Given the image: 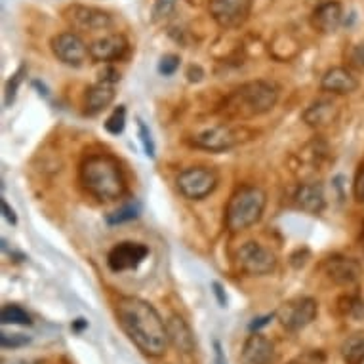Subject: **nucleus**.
<instances>
[{
  "label": "nucleus",
  "mask_w": 364,
  "mask_h": 364,
  "mask_svg": "<svg viewBox=\"0 0 364 364\" xmlns=\"http://www.w3.org/2000/svg\"><path fill=\"white\" fill-rule=\"evenodd\" d=\"M116 321L132 344L147 357H162L170 339L166 321L147 299L137 296H122L115 305Z\"/></svg>",
  "instance_id": "f257e3e1"
},
{
  "label": "nucleus",
  "mask_w": 364,
  "mask_h": 364,
  "mask_svg": "<svg viewBox=\"0 0 364 364\" xmlns=\"http://www.w3.org/2000/svg\"><path fill=\"white\" fill-rule=\"evenodd\" d=\"M81 183L90 195L102 201L113 203L126 195V177L115 156L107 153L90 155L81 166Z\"/></svg>",
  "instance_id": "f03ea898"
},
{
  "label": "nucleus",
  "mask_w": 364,
  "mask_h": 364,
  "mask_svg": "<svg viewBox=\"0 0 364 364\" xmlns=\"http://www.w3.org/2000/svg\"><path fill=\"white\" fill-rule=\"evenodd\" d=\"M278 102V90L275 84L267 81H252L236 88L235 92L225 100L223 109L225 115L233 119H254L265 115Z\"/></svg>",
  "instance_id": "7ed1b4c3"
},
{
  "label": "nucleus",
  "mask_w": 364,
  "mask_h": 364,
  "mask_svg": "<svg viewBox=\"0 0 364 364\" xmlns=\"http://www.w3.org/2000/svg\"><path fill=\"white\" fill-rule=\"evenodd\" d=\"M267 206V195L257 185H243L231 195L225 208V223L233 233L244 231L262 220Z\"/></svg>",
  "instance_id": "20e7f679"
},
{
  "label": "nucleus",
  "mask_w": 364,
  "mask_h": 364,
  "mask_svg": "<svg viewBox=\"0 0 364 364\" xmlns=\"http://www.w3.org/2000/svg\"><path fill=\"white\" fill-rule=\"evenodd\" d=\"M216 170L206 168V166H191L177 174L175 185L183 198L187 201H203L208 195H212L217 187Z\"/></svg>",
  "instance_id": "39448f33"
},
{
  "label": "nucleus",
  "mask_w": 364,
  "mask_h": 364,
  "mask_svg": "<svg viewBox=\"0 0 364 364\" xmlns=\"http://www.w3.org/2000/svg\"><path fill=\"white\" fill-rule=\"evenodd\" d=\"M318 315V304L315 297L299 296L284 302L277 309V318L288 332H299L307 328Z\"/></svg>",
  "instance_id": "423d86ee"
},
{
  "label": "nucleus",
  "mask_w": 364,
  "mask_h": 364,
  "mask_svg": "<svg viewBox=\"0 0 364 364\" xmlns=\"http://www.w3.org/2000/svg\"><path fill=\"white\" fill-rule=\"evenodd\" d=\"M236 262H238V267L250 277H263V275H269L277 269L275 252H271V248H265L254 241L241 246L238 254H236Z\"/></svg>",
  "instance_id": "0eeeda50"
},
{
  "label": "nucleus",
  "mask_w": 364,
  "mask_h": 364,
  "mask_svg": "<svg viewBox=\"0 0 364 364\" xmlns=\"http://www.w3.org/2000/svg\"><path fill=\"white\" fill-rule=\"evenodd\" d=\"M63 18L69 25L76 31H103L113 25V18L109 12L95 6H84V4H71L63 10Z\"/></svg>",
  "instance_id": "6e6552de"
},
{
  "label": "nucleus",
  "mask_w": 364,
  "mask_h": 364,
  "mask_svg": "<svg viewBox=\"0 0 364 364\" xmlns=\"http://www.w3.org/2000/svg\"><path fill=\"white\" fill-rule=\"evenodd\" d=\"M254 0H208L212 20L222 29H236L248 20Z\"/></svg>",
  "instance_id": "1a4fd4ad"
},
{
  "label": "nucleus",
  "mask_w": 364,
  "mask_h": 364,
  "mask_svg": "<svg viewBox=\"0 0 364 364\" xmlns=\"http://www.w3.org/2000/svg\"><path fill=\"white\" fill-rule=\"evenodd\" d=\"M238 143H241V134L225 124H216V126L204 128L191 137V145L210 151V153L229 151V149L236 147Z\"/></svg>",
  "instance_id": "9d476101"
},
{
  "label": "nucleus",
  "mask_w": 364,
  "mask_h": 364,
  "mask_svg": "<svg viewBox=\"0 0 364 364\" xmlns=\"http://www.w3.org/2000/svg\"><path fill=\"white\" fill-rule=\"evenodd\" d=\"M50 46H52L55 58L69 67H82L90 58V50L84 44V41L73 31L55 34L50 42Z\"/></svg>",
  "instance_id": "9b49d317"
},
{
  "label": "nucleus",
  "mask_w": 364,
  "mask_h": 364,
  "mask_svg": "<svg viewBox=\"0 0 364 364\" xmlns=\"http://www.w3.org/2000/svg\"><path fill=\"white\" fill-rule=\"evenodd\" d=\"M147 256L149 248L145 244L124 241L111 248L107 254V265L113 273H124V271L137 269Z\"/></svg>",
  "instance_id": "f8f14e48"
},
{
  "label": "nucleus",
  "mask_w": 364,
  "mask_h": 364,
  "mask_svg": "<svg viewBox=\"0 0 364 364\" xmlns=\"http://www.w3.org/2000/svg\"><path fill=\"white\" fill-rule=\"evenodd\" d=\"M241 360L243 364H277L278 355L269 337H265L259 332H252L244 339Z\"/></svg>",
  "instance_id": "ddd939ff"
},
{
  "label": "nucleus",
  "mask_w": 364,
  "mask_h": 364,
  "mask_svg": "<svg viewBox=\"0 0 364 364\" xmlns=\"http://www.w3.org/2000/svg\"><path fill=\"white\" fill-rule=\"evenodd\" d=\"M324 273L337 286H351L358 283L363 275V265L347 256H330L324 262Z\"/></svg>",
  "instance_id": "4468645a"
},
{
  "label": "nucleus",
  "mask_w": 364,
  "mask_h": 364,
  "mask_svg": "<svg viewBox=\"0 0 364 364\" xmlns=\"http://www.w3.org/2000/svg\"><path fill=\"white\" fill-rule=\"evenodd\" d=\"M90 60L95 63H111V61L122 60L128 52V41L119 33L105 34L102 39L94 41L90 46Z\"/></svg>",
  "instance_id": "2eb2a0df"
},
{
  "label": "nucleus",
  "mask_w": 364,
  "mask_h": 364,
  "mask_svg": "<svg viewBox=\"0 0 364 364\" xmlns=\"http://www.w3.org/2000/svg\"><path fill=\"white\" fill-rule=\"evenodd\" d=\"M342 21H344V8L337 0H326L318 4L311 15V25L323 34L336 33Z\"/></svg>",
  "instance_id": "dca6fc26"
},
{
  "label": "nucleus",
  "mask_w": 364,
  "mask_h": 364,
  "mask_svg": "<svg viewBox=\"0 0 364 364\" xmlns=\"http://www.w3.org/2000/svg\"><path fill=\"white\" fill-rule=\"evenodd\" d=\"M294 203L302 212L318 216L326 208V195H324V185L321 182L302 183L294 195Z\"/></svg>",
  "instance_id": "f3484780"
},
{
  "label": "nucleus",
  "mask_w": 364,
  "mask_h": 364,
  "mask_svg": "<svg viewBox=\"0 0 364 364\" xmlns=\"http://www.w3.org/2000/svg\"><path fill=\"white\" fill-rule=\"evenodd\" d=\"M166 330H168L170 344L174 345L180 353H183V355H193V353H195V334H193L191 326L182 315L172 313V315L166 318Z\"/></svg>",
  "instance_id": "a211bd4d"
},
{
  "label": "nucleus",
  "mask_w": 364,
  "mask_h": 364,
  "mask_svg": "<svg viewBox=\"0 0 364 364\" xmlns=\"http://www.w3.org/2000/svg\"><path fill=\"white\" fill-rule=\"evenodd\" d=\"M115 84L100 79L95 84L88 88L86 94H84V111H86V115L94 116L105 111L111 103L115 102Z\"/></svg>",
  "instance_id": "6ab92c4d"
},
{
  "label": "nucleus",
  "mask_w": 364,
  "mask_h": 364,
  "mask_svg": "<svg viewBox=\"0 0 364 364\" xmlns=\"http://www.w3.org/2000/svg\"><path fill=\"white\" fill-rule=\"evenodd\" d=\"M321 88H323L324 92H328V94L347 95L357 90L358 81L349 69L332 67L324 73L323 81H321Z\"/></svg>",
  "instance_id": "aec40b11"
},
{
  "label": "nucleus",
  "mask_w": 364,
  "mask_h": 364,
  "mask_svg": "<svg viewBox=\"0 0 364 364\" xmlns=\"http://www.w3.org/2000/svg\"><path fill=\"white\" fill-rule=\"evenodd\" d=\"M302 119L311 128L330 126L332 122L337 119V105L332 100H317L305 109Z\"/></svg>",
  "instance_id": "412c9836"
},
{
  "label": "nucleus",
  "mask_w": 364,
  "mask_h": 364,
  "mask_svg": "<svg viewBox=\"0 0 364 364\" xmlns=\"http://www.w3.org/2000/svg\"><path fill=\"white\" fill-rule=\"evenodd\" d=\"M339 351L345 364H364V332L351 334Z\"/></svg>",
  "instance_id": "4be33fe9"
},
{
  "label": "nucleus",
  "mask_w": 364,
  "mask_h": 364,
  "mask_svg": "<svg viewBox=\"0 0 364 364\" xmlns=\"http://www.w3.org/2000/svg\"><path fill=\"white\" fill-rule=\"evenodd\" d=\"M0 321L2 324H18V326H31V315L27 311L15 304H8L0 309Z\"/></svg>",
  "instance_id": "5701e85b"
},
{
  "label": "nucleus",
  "mask_w": 364,
  "mask_h": 364,
  "mask_svg": "<svg viewBox=\"0 0 364 364\" xmlns=\"http://www.w3.org/2000/svg\"><path fill=\"white\" fill-rule=\"evenodd\" d=\"M25 74H27V67H25V65H20V69L10 76V81H8L6 84V90H4V107H10V105L14 103L15 95H18V90H20L21 82L25 79Z\"/></svg>",
  "instance_id": "b1692460"
},
{
  "label": "nucleus",
  "mask_w": 364,
  "mask_h": 364,
  "mask_svg": "<svg viewBox=\"0 0 364 364\" xmlns=\"http://www.w3.org/2000/svg\"><path fill=\"white\" fill-rule=\"evenodd\" d=\"M124 128H126V105H119L105 121V130L111 135H121Z\"/></svg>",
  "instance_id": "393cba45"
},
{
  "label": "nucleus",
  "mask_w": 364,
  "mask_h": 364,
  "mask_svg": "<svg viewBox=\"0 0 364 364\" xmlns=\"http://www.w3.org/2000/svg\"><path fill=\"white\" fill-rule=\"evenodd\" d=\"M140 203H130L126 206H122V208L115 210L113 214H109L107 216V223L109 225H119V223H124V222H130V220H135V217L140 216Z\"/></svg>",
  "instance_id": "a878e982"
},
{
  "label": "nucleus",
  "mask_w": 364,
  "mask_h": 364,
  "mask_svg": "<svg viewBox=\"0 0 364 364\" xmlns=\"http://www.w3.org/2000/svg\"><path fill=\"white\" fill-rule=\"evenodd\" d=\"M175 6H177V0H155L153 10H151V18L155 23L168 20L170 15L175 12Z\"/></svg>",
  "instance_id": "bb28decb"
},
{
  "label": "nucleus",
  "mask_w": 364,
  "mask_h": 364,
  "mask_svg": "<svg viewBox=\"0 0 364 364\" xmlns=\"http://www.w3.org/2000/svg\"><path fill=\"white\" fill-rule=\"evenodd\" d=\"M137 135H140V142H142L145 155H147L149 159H155V140H153V134H151L149 126L142 119H137Z\"/></svg>",
  "instance_id": "cd10ccee"
},
{
  "label": "nucleus",
  "mask_w": 364,
  "mask_h": 364,
  "mask_svg": "<svg viewBox=\"0 0 364 364\" xmlns=\"http://www.w3.org/2000/svg\"><path fill=\"white\" fill-rule=\"evenodd\" d=\"M29 344H31V337L23 334H6V332L0 334L2 349H21V347H27Z\"/></svg>",
  "instance_id": "c85d7f7f"
},
{
  "label": "nucleus",
  "mask_w": 364,
  "mask_h": 364,
  "mask_svg": "<svg viewBox=\"0 0 364 364\" xmlns=\"http://www.w3.org/2000/svg\"><path fill=\"white\" fill-rule=\"evenodd\" d=\"M326 363V355L324 351L321 349H313V351H305L299 357L292 358L288 364H324Z\"/></svg>",
  "instance_id": "c756f323"
},
{
  "label": "nucleus",
  "mask_w": 364,
  "mask_h": 364,
  "mask_svg": "<svg viewBox=\"0 0 364 364\" xmlns=\"http://www.w3.org/2000/svg\"><path fill=\"white\" fill-rule=\"evenodd\" d=\"M180 55L175 54H168V55H162V60L159 61V73L164 74V76H172V74L180 69Z\"/></svg>",
  "instance_id": "7c9ffc66"
},
{
  "label": "nucleus",
  "mask_w": 364,
  "mask_h": 364,
  "mask_svg": "<svg viewBox=\"0 0 364 364\" xmlns=\"http://www.w3.org/2000/svg\"><path fill=\"white\" fill-rule=\"evenodd\" d=\"M309 256L311 254L307 248H297L290 256V265L294 269H302V267H305V263H307Z\"/></svg>",
  "instance_id": "2f4dec72"
},
{
  "label": "nucleus",
  "mask_w": 364,
  "mask_h": 364,
  "mask_svg": "<svg viewBox=\"0 0 364 364\" xmlns=\"http://www.w3.org/2000/svg\"><path fill=\"white\" fill-rule=\"evenodd\" d=\"M353 196L358 203H364V166H360L357 177H355V183H353Z\"/></svg>",
  "instance_id": "473e14b6"
},
{
  "label": "nucleus",
  "mask_w": 364,
  "mask_h": 364,
  "mask_svg": "<svg viewBox=\"0 0 364 364\" xmlns=\"http://www.w3.org/2000/svg\"><path fill=\"white\" fill-rule=\"evenodd\" d=\"M277 317V313H271V315H262V317H256L252 323L248 324L250 332H259L263 326H267V324L273 321V318Z\"/></svg>",
  "instance_id": "72a5a7b5"
},
{
  "label": "nucleus",
  "mask_w": 364,
  "mask_h": 364,
  "mask_svg": "<svg viewBox=\"0 0 364 364\" xmlns=\"http://www.w3.org/2000/svg\"><path fill=\"white\" fill-rule=\"evenodd\" d=\"M212 292H214V296H216L217 305L225 309V307H227V294H225V288H223V284L217 283V281H214V283H212Z\"/></svg>",
  "instance_id": "f704fd0d"
},
{
  "label": "nucleus",
  "mask_w": 364,
  "mask_h": 364,
  "mask_svg": "<svg viewBox=\"0 0 364 364\" xmlns=\"http://www.w3.org/2000/svg\"><path fill=\"white\" fill-rule=\"evenodd\" d=\"M214 358H216V364H227V357H225V351H223V345L220 339H214Z\"/></svg>",
  "instance_id": "c9c22d12"
},
{
  "label": "nucleus",
  "mask_w": 364,
  "mask_h": 364,
  "mask_svg": "<svg viewBox=\"0 0 364 364\" xmlns=\"http://www.w3.org/2000/svg\"><path fill=\"white\" fill-rule=\"evenodd\" d=\"M0 206H2V214H4V217H6V222L12 223V225H15V223H18V216H15L14 210L10 208V204L2 198V201H0Z\"/></svg>",
  "instance_id": "e433bc0d"
},
{
  "label": "nucleus",
  "mask_w": 364,
  "mask_h": 364,
  "mask_svg": "<svg viewBox=\"0 0 364 364\" xmlns=\"http://www.w3.org/2000/svg\"><path fill=\"white\" fill-rule=\"evenodd\" d=\"M351 60L355 61V65H358L360 69H364V44H358V46L353 48Z\"/></svg>",
  "instance_id": "4c0bfd02"
},
{
  "label": "nucleus",
  "mask_w": 364,
  "mask_h": 364,
  "mask_svg": "<svg viewBox=\"0 0 364 364\" xmlns=\"http://www.w3.org/2000/svg\"><path fill=\"white\" fill-rule=\"evenodd\" d=\"M187 76H189L191 82H198L204 76V71L198 65H191L189 71H187Z\"/></svg>",
  "instance_id": "58836bf2"
},
{
  "label": "nucleus",
  "mask_w": 364,
  "mask_h": 364,
  "mask_svg": "<svg viewBox=\"0 0 364 364\" xmlns=\"http://www.w3.org/2000/svg\"><path fill=\"white\" fill-rule=\"evenodd\" d=\"M88 328V321L86 318H76V321H73V324H71V330L76 332V334H81V332H84Z\"/></svg>",
  "instance_id": "ea45409f"
},
{
  "label": "nucleus",
  "mask_w": 364,
  "mask_h": 364,
  "mask_svg": "<svg viewBox=\"0 0 364 364\" xmlns=\"http://www.w3.org/2000/svg\"><path fill=\"white\" fill-rule=\"evenodd\" d=\"M14 364H41V360H25V358H23V360H18V363Z\"/></svg>",
  "instance_id": "a19ab883"
}]
</instances>
